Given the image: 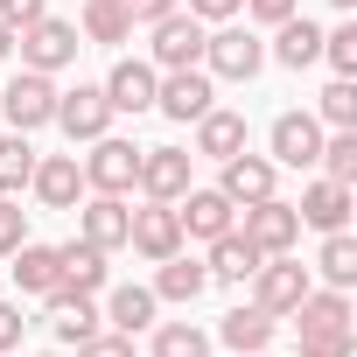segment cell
<instances>
[{"mask_svg":"<svg viewBox=\"0 0 357 357\" xmlns=\"http://www.w3.org/2000/svg\"><path fill=\"white\" fill-rule=\"evenodd\" d=\"M204 70H211L218 84H252V77L266 70V43H259L252 29H238V22H218V29L204 36Z\"/></svg>","mask_w":357,"mask_h":357,"instance_id":"1","label":"cell"},{"mask_svg":"<svg viewBox=\"0 0 357 357\" xmlns=\"http://www.w3.org/2000/svg\"><path fill=\"white\" fill-rule=\"evenodd\" d=\"M15 50H22V70H43V77H56V70H70V63H77L84 36H77V22H56V15H43V22L15 29Z\"/></svg>","mask_w":357,"mask_h":357,"instance_id":"2","label":"cell"},{"mask_svg":"<svg viewBox=\"0 0 357 357\" xmlns=\"http://www.w3.org/2000/svg\"><path fill=\"white\" fill-rule=\"evenodd\" d=\"M140 183V147L119 140V133H98L91 154H84V190L91 197H126Z\"/></svg>","mask_w":357,"mask_h":357,"instance_id":"3","label":"cell"},{"mask_svg":"<svg viewBox=\"0 0 357 357\" xmlns=\"http://www.w3.org/2000/svg\"><path fill=\"white\" fill-rule=\"evenodd\" d=\"M0 112H8L15 133H43V126L56 119V77H43V70H15L8 91H0Z\"/></svg>","mask_w":357,"mask_h":357,"instance_id":"4","label":"cell"},{"mask_svg":"<svg viewBox=\"0 0 357 357\" xmlns=\"http://www.w3.org/2000/svg\"><path fill=\"white\" fill-rule=\"evenodd\" d=\"M315 280H308V266L294 259V252H266L259 266H252V301L266 308V315H294V301L308 294Z\"/></svg>","mask_w":357,"mask_h":357,"instance_id":"5","label":"cell"},{"mask_svg":"<svg viewBox=\"0 0 357 357\" xmlns=\"http://www.w3.org/2000/svg\"><path fill=\"white\" fill-rule=\"evenodd\" d=\"M147 36H154V56H147L154 70H197V63H204V36H211V29H204L190 8H175V15H161Z\"/></svg>","mask_w":357,"mask_h":357,"instance_id":"6","label":"cell"},{"mask_svg":"<svg viewBox=\"0 0 357 357\" xmlns=\"http://www.w3.org/2000/svg\"><path fill=\"white\" fill-rule=\"evenodd\" d=\"M211 105H218V77H211L204 63H197V70H161V84H154V112L197 126Z\"/></svg>","mask_w":357,"mask_h":357,"instance_id":"7","label":"cell"},{"mask_svg":"<svg viewBox=\"0 0 357 357\" xmlns=\"http://www.w3.org/2000/svg\"><path fill=\"white\" fill-rule=\"evenodd\" d=\"M175 225H183V238H204V245H211V238H225V231L238 225V204H231L225 190H197V183H190L183 197H175Z\"/></svg>","mask_w":357,"mask_h":357,"instance_id":"8","label":"cell"},{"mask_svg":"<svg viewBox=\"0 0 357 357\" xmlns=\"http://www.w3.org/2000/svg\"><path fill=\"white\" fill-rule=\"evenodd\" d=\"M50 126H63V140H98V133H112V105H105V84H77V91H56V119Z\"/></svg>","mask_w":357,"mask_h":357,"instance_id":"9","label":"cell"},{"mask_svg":"<svg viewBox=\"0 0 357 357\" xmlns=\"http://www.w3.org/2000/svg\"><path fill=\"white\" fill-rule=\"evenodd\" d=\"M190 161H197L190 147H140V183L133 190L147 204H175V197L190 190Z\"/></svg>","mask_w":357,"mask_h":357,"instance_id":"10","label":"cell"},{"mask_svg":"<svg viewBox=\"0 0 357 357\" xmlns=\"http://www.w3.org/2000/svg\"><path fill=\"white\" fill-rule=\"evenodd\" d=\"M29 190H36L43 211H77L84 204V161L77 154H43L36 175H29Z\"/></svg>","mask_w":357,"mask_h":357,"instance_id":"11","label":"cell"},{"mask_svg":"<svg viewBox=\"0 0 357 357\" xmlns=\"http://www.w3.org/2000/svg\"><path fill=\"white\" fill-rule=\"evenodd\" d=\"M126 245H133L147 266H161L168 252H183L190 238H183V225H175V204H147V211H133V225H126Z\"/></svg>","mask_w":357,"mask_h":357,"instance_id":"12","label":"cell"},{"mask_svg":"<svg viewBox=\"0 0 357 357\" xmlns=\"http://www.w3.org/2000/svg\"><path fill=\"white\" fill-rule=\"evenodd\" d=\"M266 140H273V154H266L273 168H315V154H322V119H315V112H280Z\"/></svg>","mask_w":357,"mask_h":357,"instance_id":"13","label":"cell"},{"mask_svg":"<svg viewBox=\"0 0 357 357\" xmlns=\"http://www.w3.org/2000/svg\"><path fill=\"white\" fill-rule=\"evenodd\" d=\"M238 231H245L259 252H294V245H301V218H294V204H280V197H266V204H245Z\"/></svg>","mask_w":357,"mask_h":357,"instance_id":"14","label":"cell"},{"mask_svg":"<svg viewBox=\"0 0 357 357\" xmlns=\"http://www.w3.org/2000/svg\"><path fill=\"white\" fill-rule=\"evenodd\" d=\"M225 175H218V190L245 211V204H266V197H280V168L266 161V154H231V161H218Z\"/></svg>","mask_w":357,"mask_h":357,"instance_id":"15","label":"cell"},{"mask_svg":"<svg viewBox=\"0 0 357 357\" xmlns=\"http://www.w3.org/2000/svg\"><path fill=\"white\" fill-rule=\"evenodd\" d=\"M154 84H161V70H154V63L119 56V63H112V77H105V105L140 119V112H154Z\"/></svg>","mask_w":357,"mask_h":357,"instance_id":"16","label":"cell"},{"mask_svg":"<svg viewBox=\"0 0 357 357\" xmlns=\"http://www.w3.org/2000/svg\"><path fill=\"white\" fill-rule=\"evenodd\" d=\"M126 225H133L126 197H84V204H77V238L98 245V252H119V245H126Z\"/></svg>","mask_w":357,"mask_h":357,"instance_id":"17","label":"cell"},{"mask_svg":"<svg viewBox=\"0 0 357 357\" xmlns=\"http://www.w3.org/2000/svg\"><path fill=\"white\" fill-rule=\"evenodd\" d=\"M350 183H329V175H315V183L301 190V204H294V218L308 225V231H343L350 225Z\"/></svg>","mask_w":357,"mask_h":357,"instance_id":"18","label":"cell"},{"mask_svg":"<svg viewBox=\"0 0 357 357\" xmlns=\"http://www.w3.org/2000/svg\"><path fill=\"white\" fill-rule=\"evenodd\" d=\"M259 259H266V252H259V245H252V238L231 225L225 238H211V259H204V273H211V287H245Z\"/></svg>","mask_w":357,"mask_h":357,"instance_id":"19","label":"cell"},{"mask_svg":"<svg viewBox=\"0 0 357 357\" xmlns=\"http://www.w3.org/2000/svg\"><path fill=\"white\" fill-rule=\"evenodd\" d=\"M105 259H112V252H98V245H84V238L56 245V287H70V294H98V287L112 280Z\"/></svg>","mask_w":357,"mask_h":357,"instance_id":"20","label":"cell"},{"mask_svg":"<svg viewBox=\"0 0 357 357\" xmlns=\"http://www.w3.org/2000/svg\"><path fill=\"white\" fill-rule=\"evenodd\" d=\"M43 301H50V315H43V322L56 329V343H84L91 329H105V315L91 308V294H70V287H56V294H43Z\"/></svg>","mask_w":357,"mask_h":357,"instance_id":"21","label":"cell"},{"mask_svg":"<svg viewBox=\"0 0 357 357\" xmlns=\"http://www.w3.org/2000/svg\"><path fill=\"white\" fill-rule=\"evenodd\" d=\"M273 63H287V70H308V63H322V29L308 22V15H287L280 29H273V50H266Z\"/></svg>","mask_w":357,"mask_h":357,"instance_id":"22","label":"cell"},{"mask_svg":"<svg viewBox=\"0 0 357 357\" xmlns=\"http://www.w3.org/2000/svg\"><path fill=\"white\" fill-rule=\"evenodd\" d=\"M273 329H280V315H266L259 301H238V308L218 322V336H225L238 357H245V350H273Z\"/></svg>","mask_w":357,"mask_h":357,"instance_id":"23","label":"cell"},{"mask_svg":"<svg viewBox=\"0 0 357 357\" xmlns=\"http://www.w3.org/2000/svg\"><path fill=\"white\" fill-rule=\"evenodd\" d=\"M204 287H211V273H204V259H190V252H168L161 273H154V301H175V308H190Z\"/></svg>","mask_w":357,"mask_h":357,"instance_id":"24","label":"cell"},{"mask_svg":"<svg viewBox=\"0 0 357 357\" xmlns=\"http://www.w3.org/2000/svg\"><path fill=\"white\" fill-rule=\"evenodd\" d=\"M197 154H211V161H231V154H245V112H225V105H211V112L197 119Z\"/></svg>","mask_w":357,"mask_h":357,"instance_id":"25","label":"cell"},{"mask_svg":"<svg viewBox=\"0 0 357 357\" xmlns=\"http://www.w3.org/2000/svg\"><path fill=\"white\" fill-rule=\"evenodd\" d=\"M294 329H357L350 322V287H308L294 301Z\"/></svg>","mask_w":357,"mask_h":357,"instance_id":"26","label":"cell"},{"mask_svg":"<svg viewBox=\"0 0 357 357\" xmlns=\"http://www.w3.org/2000/svg\"><path fill=\"white\" fill-rule=\"evenodd\" d=\"M8 259H15V287H22V294H56V245L22 238Z\"/></svg>","mask_w":357,"mask_h":357,"instance_id":"27","label":"cell"},{"mask_svg":"<svg viewBox=\"0 0 357 357\" xmlns=\"http://www.w3.org/2000/svg\"><path fill=\"white\" fill-rule=\"evenodd\" d=\"M84 43L112 50V43H133V15H126V0H84Z\"/></svg>","mask_w":357,"mask_h":357,"instance_id":"28","label":"cell"},{"mask_svg":"<svg viewBox=\"0 0 357 357\" xmlns=\"http://www.w3.org/2000/svg\"><path fill=\"white\" fill-rule=\"evenodd\" d=\"M154 308H161V301H154V287H133V280L105 294V322H112V329H126V336H140V329L154 322Z\"/></svg>","mask_w":357,"mask_h":357,"instance_id":"29","label":"cell"},{"mask_svg":"<svg viewBox=\"0 0 357 357\" xmlns=\"http://www.w3.org/2000/svg\"><path fill=\"white\" fill-rule=\"evenodd\" d=\"M315 273H322V287H350V280H357V238H350V231H322Z\"/></svg>","mask_w":357,"mask_h":357,"instance_id":"30","label":"cell"},{"mask_svg":"<svg viewBox=\"0 0 357 357\" xmlns=\"http://www.w3.org/2000/svg\"><path fill=\"white\" fill-rule=\"evenodd\" d=\"M36 147H29V133H8L0 140V197H22L29 190V175H36Z\"/></svg>","mask_w":357,"mask_h":357,"instance_id":"31","label":"cell"},{"mask_svg":"<svg viewBox=\"0 0 357 357\" xmlns=\"http://www.w3.org/2000/svg\"><path fill=\"white\" fill-rule=\"evenodd\" d=\"M315 168L329 175V183H357V126H343V133H322V154H315Z\"/></svg>","mask_w":357,"mask_h":357,"instance_id":"32","label":"cell"},{"mask_svg":"<svg viewBox=\"0 0 357 357\" xmlns=\"http://www.w3.org/2000/svg\"><path fill=\"white\" fill-rule=\"evenodd\" d=\"M315 119H322V126H336V133H343V126H357V77H329V84H322V98H315Z\"/></svg>","mask_w":357,"mask_h":357,"instance_id":"33","label":"cell"},{"mask_svg":"<svg viewBox=\"0 0 357 357\" xmlns=\"http://www.w3.org/2000/svg\"><path fill=\"white\" fill-rule=\"evenodd\" d=\"M154 357H211V336L197 322H161L154 329Z\"/></svg>","mask_w":357,"mask_h":357,"instance_id":"34","label":"cell"},{"mask_svg":"<svg viewBox=\"0 0 357 357\" xmlns=\"http://www.w3.org/2000/svg\"><path fill=\"white\" fill-rule=\"evenodd\" d=\"M322 63H329L336 77H357V22H336V29H322Z\"/></svg>","mask_w":357,"mask_h":357,"instance_id":"35","label":"cell"},{"mask_svg":"<svg viewBox=\"0 0 357 357\" xmlns=\"http://www.w3.org/2000/svg\"><path fill=\"white\" fill-rule=\"evenodd\" d=\"M301 357H357V329H301Z\"/></svg>","mask_w":357,"mask_h":357,"instance_id":"36","label":"cell"},{"mask_svg":"<svg viewBox=\"0 0 357 357\" xmlns=\"http://www.w3.org/2000/svg\"><path fill=\"white\" fill-rule=\"evenodd\" d=\"M77 357H133V336H126V329H91V336L77 343Z\"/></svg>","mask_w":357,"mask_h":357,"instance_id":"37","label":"cell"},{"mask_svg":"<svg viewBox=\"0 0 357 357\" xmlns=\"http://www.w3.org/2000/svg\"><path fill=\"white\" fill-rule=\"evenodd\" d=\"M22 238H29V211H22L15 197H0V259H8Z\"/></svg>","mask_w":357,"mask_h":357,"instance_id":"38","label":"cell"},{"mask_svg":"<svg viewBox=\"0 0 357 357\" xmlns=\"http://www.w3.org/2000/svg\"><path fill=\"white\" fill-rule=\"evenodd\" d=\"M183 8H190L204 29H218V22H238V8H245V0H183Z\"/></svg>","mask_w":357,"mask_h":357,"instance_id":"39","label":"cell"},{"mask_svg":"<svg viewBox=\"0 0 357 357\" xmlns=\"http://www.w3.org/2000/svg\"><path fill=\"white\" fill-rule=\"evenodd\" d=\"M22 336H29L22 308H15V301H0V357H15V350H22Z\"/></svg>","mask_w":357,"mask_h":357,"instance_id":"40","label":"cell"},{"mask_svg":"<svg viewBox=\"0 0 357 357\" xmlns=\"http://www.w3.org/2000/svg\"><path fill=\"white\" fill-rule=\"evenodd\" d=\"M238 15H252L259 29H280V22H287V15H301V8H294V0H245Z\"/></svg>","mask_w":357,"mask_h":357,"instance_id":"41","label":"cell"},{"mask_svg":"<svg viewBox=\"0 0 357 357\" xmlns=\"http://www.w3.org/2000/svg\"><path fill=\"white\" fill-rule=\"evenodd\" d=\"M43 15H50V0H0V22H8V29H29Z\"/></svg>","mask_w":357,"mask_h":357,"instance_id":"42","label":"cell"},{"mask_svg":"<svg viewBox=\"0 0 357 357\" xmlns=\"http://www.w3.org/2000/svg\"><path fill=\"white\" fill-rule=\"evenodd\" d=\"M183 0H126V15H133V29H154L161 15H175Z\"/></svg>","mask_w":357,"mask_h":357,"instance_id":"43","label":"cell"},{"mask_svg":"<svg viewBox=\"0 0 357 357\" xmlns=\"http://www.w3.org/2000/svg\"><path fill=\"white\" fill-rule=\"evenodd\" d=\"M0 56H15V29L8 22H0Z\"/></svg>","mask_w":357,"mask_h":357,"instance_id":"44","label":"cell"},{"mask_svg":"<svg viewBox=\"0 0 357 357\" xmlns=\"http://www.w3.org/2000/svg\"><path fill=\"white\" fill-rule=\"evenodd\" d=\"M329 8H357V0H329Z\"/></svg>","mask_w":357,"mask_h":357,"instance_id":"45","label":"cell"},{"mask_svg":"<svg viewBox=\"0 0 357 357\" xmlns=\"http://www.w3.org/2000/svg\"><path fill=\"white\" fill-rule=\"evenodd\" d=\"M245 357H273V350H245Z\"/></svg>","mask_w":357,"mask_h":357,"instance_id":"46","label":"cell"},{"mask_svg":"<svg viewBox=\"0 0 357 357\" xmlns=\"http://www.w3.org/2000/svg\"><path fill=\"white\" fill-rule=\"evenodd\" d=\"M50 357H63V350H50Z\"/></svg>","mask_w":357,"mask_h":357,"instance_id":"47","label":"cell"}]
</instances>
